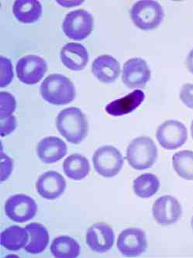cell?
Listing matches in <instances>:
<instances>
[{
	"label": "cell",
	"mask_w": 193,
	"mask_h": 258,
	"mask_svg": "<svg viewBox=\"0 0 193 258\" xmlns=\"http://www.w3.org/2000/svg\"><path fill=\"white\" fill-rule=\"evenodd\" d=\"M57 130L69 142L79 144L89 132V123L80 109L70 107L60 111L56 119Z\"/></svg>",
	"instance_id": "obj_1"
},
{
	"label": "cell",
	"mask_w": 193,
	"mask_h": 258,
	"mask_svg": "<svg viewBox=\"0 0 193 258\" xmlns=\"http://www.w3.org/2000/svg\"><path fill=\"white\" fill-rule=\"evenodd\" d=\"M44 100L55 106L67 105L76 99V88L67 77L60 74L47 76L40 88Z\"/></svg>",
	"instance_id": "obj_2"
},
{
	"label": "cell",
	"mask_w": 193,
	"mask_h": 258,
	"mask_svg": "<svg viewBox=\"0 0 193 258\" xmlns=\"http://www.w3.org/2000/svg\"><path fill=\"white\" fill-rule=\"evenodd\" d=\"M126 158L135 169H148L153 166L158 158V148L151 138L140 137L130 143Z\"/></svg>",
	"instance_id": "obj_3"
},
{
	"label": "cell",
	"mask_w": 193,
	"mask_h": 258,
	"mask_svg": "<svg viewBox=\"0 0 193 258\" xmlns=\"http://www.w3.org/2000/svg\"><path fill=\"white\" fill-rule=\"evenodd\" d=\"M131 19L136 27L142 30L157 28L164 19L162 7L156 1L144 0L137 2L131 10Z\"/></svg>",
	"instance_id": "obj_4"
},
{
	"label": "cell",
	"mask_w": 193,
	"mask_h": 258,
	"mask_svg": "<svg viewBox=\"0 0 193 258\" xmlns=\"http://www.w3.org/2000/svg\"><path fill=\"white\" fill-rule=\"evenodd\" d=\"M93 161L96 172L107 178L117 175L123 165L122 154L109 145L98 148L93 154Z\"/></svg>",
	"instance_id": "obj_5"
},
{
	"label": "cell",
	"mask_w": 193,
	"mask_h": 258,
	"mask_svg": "<svg viewBox=\"0 0 193 258\" xmlns=\"http://www.w3.org/2000/svg\"><path fill=\"white\" fill-rule=\"evenodd\" d=\"M93 16L84 10L69 12L62 24L63 31L69 38L74 40H85L93 31Z\"/></svg>",
	"instance_id": "obj_6"
},
{
	"label": "cell",
	"mask_w": 193,
	"mask_h": 258,
	"mask_svg": "<svg viewBox=\"0 0 193 258\" xmlns=\"http://www.w3.org/2000/svg\"><path fill=\"white\" fill-rule=\"evenodd\" d=\"M156 137L162 148L174 151L185 144L188 140V131L182 122L171 119L160 125Z\"/></svg>",
	"instance_id": "obj_7"
},
{
	"label": "cell",
	"mask_w": 193,
	"mask_h": 258,
	"mask_svg": "<svg viewBox=\"0 0 193 258\" xmlns=\"http://www.w3.org/2000/svg\"><path fill=\"white\" fill-rule=\"evenodd\" d=\"M47 70V63L42 57L27 55L18 60L16 67L17 77L24 84H37L44 77Z\"/></svg>",
	"instance_id": "obj_8"
},
{
	"label": "cell",
	"mask_w": 193,
	"mask_h": 258,
	"mask_svg": "<svg viewBox=\"0 0 193 258\" xmlns=\"http://www.w3.org/2000/svg\"><path fill=\"white\" fill-rule=\"evenodd\" d=\"M151 76V70L142 58L134 57L123 64L122 81L129 89H143L149 82Z\"/></svg>",
	"instance_id": "obj_9"
},
{
	"label": "cell",
	"mask_w": 193,
	"mask_h": 258,
	"mask_svg": "<svg viewBox=\"0 0 193 258\" xmlns=\"http://www.w3.org/2000/svg\"><path fill=\"white\" fill-rule=\"evenodd\" d=\"M5 212L13 221L24 223L34 218L37 212V206L30 196L15 195L10 197L6 203Z\"/></svg>",
	"instance_id": "obj_10"
},
{
	"label": "cell",
	"mask_w": 193,
	"mask_h": 258,
	"mask_svg": "<svg viewBox=\"0 0 193 258\" xmlns=\"http://www.w3.org/2000/svg\"><path fill=\"white\" fill-rule=\"evenodd\" d=\"M148 247L146 234L138 228H127L121 232L117 240L119 251L128 257H135L145 253Z\"/></svg>",
	"instance_id": "obj_11"
},
{
	"label": "cell",
	"mask_w": 193,
	"mask_h": 258,
	"mask_svg": "<svg viewBox=\"0 0 193 258\" xmlns=\"http://www.w3.org/2000/svg\"><path fill=\"white\" fill-rule=\"evenodd\" d=\"M86 240L93 251L106 253L114 244V232L106 223H96L89 227L86 233Z\"/></svg>",
	"instance_id": "obj_12"
},
{
	"label": "cell",
	"mask_w": 193,
	"mask_h": 258,
	"mask_svg": "<svg viewBox=\"0 0 193 258\" xmlns=\"http://www.w3.org/2000/svg\"><path fill=\"white\" fill-rule=\"evenodd\" d=\"M152 213L158 224L170 226L177 223L181 217V206L173 196H161L155 201Z\"/></svg>",
	"instance_id": "obj_13"
},
{
	"label": "cell",
	"mask_w": 193,
	"mask_h": 258,
	"mask_svg": "<svg viewBox=\"0 0 193 258\" xmlns=\"http://www.w3.org/2000/svg\"><path fill=\"white\" fill-rule=\"evenodd\" d=\"M37 192L48 200L59 198L66 188V181L61 174L54 171H48L39 177L36 182Z\"/></svg>",
	"instance_id": "obj_14"
},
{
	"label": "cell",
	"mask_w": 193,
	"mask_h": 258,
	"mask_svg": "<svg viewBox=\"0 0 193 258\" xmlns=\"http://www.w3.org/2000/svg\"><path fill=\"white\" fill-rule=\"evenodd\" d=\"M67 154L66 143L56 137H48L37 144V154L39 159L45 164H53L62 159Z\"/></svg>",
	"instance_id": "obj_15"
},
{
	"label": "cell",
	"mask_w": 193,
	"mask_h": 258,
	"mask_svg": "<svg viewBox=\"0 0 193 258\" xmlns=\"http://www.w3.org/2000/svg\"><path fill=\"white\" fill-rule=\"evenodd\" d=\"M60 60L70 70L82 71L89 61V53L84 46L78 43H69L60 50Z\"/></svg>",
	"instance_id": "obj_16"
},
{
	"label": "cell",
	"mask_w": 193,
	"mask_h": 258,
	"mask_svg": "<svg viewBox=\"0 0 193 258\" xmlns=\"http://www.w3.org/2000/svg\"><path fill=\"white\" fill-rule=\"evenodd\" d=\"M92 72L100 82L112 83L120 74V66L114 57L104 54L99 56L93 61Z\"/></svg>",
	"instance_id": "obj_17"
},
{
	"label": "cell",
	"mask_w": 193,
	"mask_h": 258,
	"mask_svg": "<svg viewBox=\"0 0 193 258\" xmlns=\"http://www.w3.org/2000/svg\"><path fill=\"white\" fill-rule=\"evenodd\" d=\"M145 99V94L143 91L137 89L127 96L109 103L106 106V111L108 114L113 116L128 114L135 110Z\"/></svg>",
	"instance_id": "obj_18"
},
{
	"label": "cell",
	"mask_w": 193,
	"mask_h": 258,
	"mask_svg": "<svg viewBox=\"0 0 193 258\" xmlns=\"http://www.w3.org/2000/svg\"><path fill=\"white\" fill-rule=\"evenodd\" d=\"M13 12L20 23L32 24L42 15V6L36 0H17L13 7Z\"/></svg>",
	"instance_id": "obj_19"
},
{
	"label": "cell",
	"mask_w": 193,
	"mask_h": 258,
	"mask_svg": "<svg viewBox=\"0 0 193 258\" xmlns=\"http://www.w3.org/2000/svg\"><path fill=\"white\" fill-rule=\"evenodd\" d=\"M30 233V240L25 246V250L29 253L38 254L42 253L49 243V234L47 229L43 225L37 223H30L26 226Z\"/></svg>",
	"instance_id": "obj_20"
},
{
	"label": "cell",
	"mask_w": 193,
	"mask_h": 258,
	"mask_svg": "<svg viewBox=\"0 0 193 258\" xmlns=\"http://www.w3.org/2000/svg\"><path fill=\"white\" fill-rule=\"evenodd\" d=\"M65 174L71 179L80 181L86 178L90 171V165L86 157L82 154H72L63 164Z\"/></svg>",
	"instance_id": "obj_21"
},
{
	"label": "cell",
	"mask_w": 193,
	"mask_h": 258,
	"mask_svg": "<svg viewBox=\"0 0 193 258\" xmlns=\"http://www.w3.org/2000/svg\"><path fill=\"white\" fill-rule=\"evenodd\" d=\"M28 240L29 235L26 229L12 226L1 233L0 243L7 250L17 251L25 247Z\"/></svg>",
	"instance_id": "obj_22"
},
{
	"label": "cell",
	"mask_w": 193,
	"mask_h": 258,
	"mask_svg": "<svg viewBox=\"0 0 193 258\" xmlns=\"http://www.w3.org/2000/svg\"><path fill=\"white\" fill-rule=\"evenodd\" d=\"M50 251L55 257L75 258L80 254L81 247L74 239L67 236H61L53 240Z\"/></svg>",
	"instance_id": "obj_23"
},
{
	"label": "cell",
	"mask_w": 193,
	"mask_h": 258,
	"mask_svg": "<svg viewBox=\"0 0 193 258\" xmlns=\"http://www.w3.org/2000/svg\"><path fill=\"white\" fill-rule=\"evenodd\" d=\"M134 191L140 198H151L160 188V181L155 174L146 173L141 174L134 181Z\"/></svg>",
	"instance_id": "obj_24"
},
{
	"label": "cell",
	"mask_w": 193,
	"mask_h": 258,
	"mask_svg": "<svg viewBox=\"0 0 193 258\" xmlns=\"http://www.w3.org/2000/svg\"><path fill=\"white\" fill-rule=\"evenodd\" d=\"M172 165L178 176L193 181V151H182L174 154Z\"/></svg>",
	"instance_id": "obj_25"
},
{
	"label": "cell",
	"mask_w": 193,
	"mask_h": 258,
	"mask_svg": "<svg viewBox=\"0 0 193 258\" xmlns=\"http://www.w3.org/2000/svg\"><path fill=\"white\" fill-rule=\"evenodd\" d=\"M0 118L5 119L12 116L17 106L15 99L12 95L7 92H1L0 94Z\"/></svg>",
	"instance_id": "obj_26"
},
{
	"label": "cell",
	"mask_w": 193,
	"mask_h": 258,
	"mask_svg": "<svg viewBox=\"0 0 193 258\" xmlns=\"http://www.w3.org/2000/svg\"><path fill=\"white\" fill-rule=\"evenodd\" d=\"M0 67H1V78L0 84L1 88L6 87L12 82L14 79V71H13L12 63L10 59L1 56L0 57Z\"/></svg>",
	"instance_id": "obj_27"
},
{
	"label": "cell",
	"mask_w": 193,
	"mask_h": 258,
	"mask_svg": "<svg viewBox=\"0 0 193 258\" xmlns=\"http://www.w3.org/2000/svg\"><path fill=\"white\" fill-rule=\"evenodd\" d=\"M14 168L13 160L1 151V181H6L10 177Z\"/></svg>",
	"instance_id": "obj_28"
},
{
	"label": "cell",
	"mask_w": 193,
	"mask_h": 258,
	"mask_svg": "<svg viewBox=\"0 0 193 258\" xmlns=\"http://www.w3.org/2000/svg\"><path fill=\"white\" fill-rule=\"evenodd\" d=\"M17 119L14 116H10L5 119H1V137L8 136L11 133L14 132L17 128Z\"/></svg>",
	"instance_id": "obj_29"
},
{
	"label": "cell",
	"mask_w": 193,
	"mask_h": 258,
	"mask_svg": "<svg viewBox=\"0 0 193 258\" xmlns=\"http://www.w3.org/2000/svg\"><path fill=\"white\" fill-rule=\"evenodd\" d=\"M180 99L184 105L193 109V84H185L180 92Z\"/></svg>",
	"instance_id": "obj_30"
},
{
	"label": "cell",
	"mask_w": 193,
	"mask_h": 258,
	"mask_svg": "<svg viewBox=\"0 0 193 258\" xmlns=\"http://www.w3.org/2000/svg\"><path fill=\"white\" fill-rule=\"evenodd\" d=\"M186 66L188 71L191 72V74H193V49L190 51L188 57H187Z\"/></svg>",
	"instance_id": "obj_31"
},
{
	"label": "cell",
	"mask_w": 193,
	"mask_h": 258,
	"mask_svg": "<svg viewBox=\"0 0 193 258\" xmlns=\"http://www.w3.org/2000/svg\"><path fill=\"white\" fill-rule=\"evenodd\" d=\"M191 137H192V139H193V121H192V122H191Z\"/></svg>",
	"instance_id": "obj_32"
},
{
	"label": "cell",
	"mask_w": 193,
	"mask_h": 258,
	"mask_svg": "<svg viewBox=\"0 0 193 258\" xmlns=\"http://www.w3.org/2000/svg\"><path fill=\"white\" fill-rule=\"evenodd\" d=\"M191 227H192V229H193V216H192V218H191Z\"/></svg>",
	"instance_id": "obj_33"
}]
</instances>
